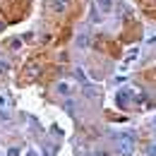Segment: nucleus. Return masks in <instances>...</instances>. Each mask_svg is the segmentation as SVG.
I'll return each instance as SVG.
<instances>
[{
  "label": "nucleus",
  "mask_w": 156,
  "mask_h": 156,
  "mask_svg": "<svg viewBox=\"0 0 156 156\" xmlns=\"http://www.w3.org/2000/svg\"><path fill=\"white\" fill-rule=\"evenodd\" d=\"M118 149H120V154H122V156H130V154H132V149H135L132 137L120 135V137H118Z\"/></svg>",
  "instance_id": "obj_1"
},
{
  "label": "nucleus",
  "mask_w": 156,
  "mask_h": 156,
  "mask_svg": "<svg viewBox=\"0 0 156 156\" xmlns=\"http://www.w3.org/2000/svg\"><path fill=\"white\" fill-rule=\"evenodd\" d=\"M96 2H98V7H101L103 12H108V10H111V2H113V0H96Z\"/></svg>",
  "instance_id": "obj_2"
},
{
  "label": "nucleus",
  "mask_w": 156,
  "mask_h": 156,
  "mask_svg": "<svg viewBox=\"0 0 156 156\" xmlns=\"http://www.w3.org/2000/svg\"><path fill=\"white\" fill-rule=\"evenodd\" d=\"M94 156H108V154H106V151H96Z\"/></svg>",
  "instance_id": "obj_3"
},
{
  "label": "nucleus",
  "mask_w": 156,
  "mask_h": 156,
  "mask_svg": "<svg viewBox=\"0 0 156 156\" xmlns=\"http://www.w3.org/2000/svg\"><path fill=\"white\" fill-rule=\"evenodd\" d=\"M149 154H151V156H156V147H151V151H149Z\"/></svg>",
  "instance_id": "obj_4"
}]
</instances>
